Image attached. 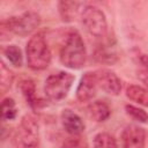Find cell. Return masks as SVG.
<instances>
[{"instance_id":"4fadbf2b","label":"cell","mask_w":148,"mask_h":148,"mask_svg":"<svg viewBox=\"0 0 148 148\" xmlns=\"http://www.w3.org/2000/svg\"><path fill=\"white\" fill-rule=\"evenodd\" d=\"M88 113L92 120L96 123H103L105 121L110 114H111V109L109 104L104 101H95L88 106Z\"/></svg>"},{"instance_id":"9a60e30c","label":"cell","mask_w":148,"mask_h":148,"mask_svg":"<svg viewBox=\"0 0 148 148\" xmlns=\"http://www.w3.org/2000/svg\"><path fill=\"white\" fill-rule=\"evenodd\" d=\"M126 96L128 99L148 108V89L138 84H130L126 88Z\"/></svg>"},{"instance_id":"30bf717a","label":"cell","mask_w":148,"mask_h":148,"mask_svg":"<svg viewBox=\"0 0 148 148\" xmlns=\"http://www.w3.org/2000/svg\"><path fill=\"white\" fill-rule=\"evenodd\" d=\"M60 119H61V125H62L64 130L71 136H77L84 132L86 124H84L83 119L75 111H73L71 109H65L61 112Z\"/></svg>"},{"instance_id":"ac0fdd59","label":"cell","mask_w":148,"mask_h":148,"mask_svg":"<svg viewBox=\"0 0 148 148\" xmlns=\"http://www.w3.org/2000/svg\"><path fill=\"white\" fill-rule=\"evenodd\" d=\"M94 148H119L116 139L108 132H99L94 136Z\"/></svg>"},{"instance_id":"9c48e42d","label":"cell","mask_w":148,"mask_h":148,"mask_svg":"<svg viewBox=\"0 0 148 148\" xmlns=\"http://www.w3.org/2000/svg\"><path fill=\"white\" fill-rule=\"evenodd\" d=\"M97 79H96V74L95 72H86L81 79L80 82L76 87V98L79 102L84 103V102H89L90 99H92V97L96 94L97 90Z\"/></svg>"},{"instance_id":"5bb4252c","label":"cell","mask_w":148,"mask_h":148,"mask_svg":"<svg viewBox=\"0 0 148 148\" xmlns=\"http://www.w3.org/2000/svg\"><path fill=\"white\" fill-rule=\"evenodd\" d=\"M111 45H98L94 52V59L98 64L113 65L118 61L117 53L110 49Z\"/></svg>"},{"instance_id":"7402d4cb","label":"cell","mask_w":148,"mask_h":148,"mask_svg":"<svg viewBox=\"0 0 148 148\" xmlns=\"http://www.w3.org/2000/svg\"><path fill=\"white\" fill-rule=\"evenodd\" d=\"M136 77L141 81L146 89H148V69L147 68H139L136 71Z\"/></svg>"},{"instance_id":"7c38bea8","label":"cell","mask_w":148,"mask_h":148,"mask_svg":"<svg viewBox=\"0 0 148 148\" xmlns=\"http://www.w3.org/2000/svg\"><path fill=\"white\" fill-rule=\"evenodd\" d=\"M81 6H82V2H77V1H66V0L59 1L58 12L61 21L66 23L73 22L79 15Z\"/></svg>"},{"instance_id":"7a4b0ae2","label":"cell","mask_w":148,"mask_h":148,"mask_svg":"<svg viewBox=\"0 0 148 148\" xmlns=\"http://www.w3.org/2000/svg\"><path fill=\"white\" fill-rule=\"evenodd\" d=\"M27 64L32 71H44L51 62L52 54L43 32H37L30 37L25 47Z\"/></svg>"},{"instance_id":"277c9868","label":"cell","mask_w":148,"mask_h":148,"mask_svg":"<svg viewBox=\"0 0 148 148\" xmlns=\"http://www.w3.org/2000/svg\"><path fill=\"white\" fill-rule=\"evenodd\" d=\"M40 24V16L32 10H28L17 16H10L1 21V30L13 32L18 36L32 34Z\"/></svg>"},{"instance_id":"52a82bcc","label":"cell","mask_w":148,"mask_h":148,"mask_svg":"<svg viewBox=\"0 0 148 148\" xmlns=\"http://www.w3.org/2000/svg\"><path fill=\"white\" fill-rule=\"evenodd\" d=\"M95 74L97 79V84L102 90L112 96H117L120 94L123 83L120 77L114 72L108 68H101L95 71Z\"/></svg>"},{"instance_id":"ffe728a7","label":"cell","mask_w":148,"mask_h":148,"mask_svg":"<svg viewBox=\"0 0 148 148\" xmlns=\"http://www.w3.org/2000/svg\"><path fill=\"white\" fill-rule=\"evenodd\" d=\"M125 112L128 117H131L133 120L139 123H148V112L136 105L133 104H126L125 105Z\"/></svg>"},{"instance_id":"6da1fadb","label":"cell","mask_w":148,"mask_h":148,"mask_svg":"<svg viewBox=\"0 0 148 148\" xmlns=\"http://www.w3.org/2000/svg\"><path fill=\"white\" fill-rule=\"evenodd\" d=\"M60 61L71 69H80L87 60V49L77 30H69L60 47Z\"/></svg>"},{"instance_id":"e0dca14e","label":"cell","mask_w":148,"mask_h":148,"mask_svg":"<svg viewBox=\"0 0 148 148\" xmlns=\"http://www.w3.org/2000/svg\"><path fill=\"white\" fill-rule=\"evenodd\" d=\"M14 82V73L6 66L3 61L0 64V91L5 95L12 87Z\"/></svg>"},{"instance_id":"cb8c5ba5","label":"cell","mask_w":148,"mask_h":148,"mask_svg":"<svg viewBox=\"0 0 148 148\" xmlns=\"http://www.w3.org/2000/svg\"><path fill=\"white\" fill-rule=\"evenodd\" d=\"M23 148H37V147H23Z\"/></svg>"},{"instance_id":"8992f818","label":"cell","mask_w":148,"mask_h":148,"mask_svg":"<svg viewBox=\"0 0 148 148\" xmlns=\"http://www.w3.org/2000/svg\"><path fill=\"white\" fill-rule=\"evenodd\" d=\"M20 141L23 147H37L39 138V125L32 114H24L20 123Z\"/></svg>"},{"instance_id":"ba28073f","label":"cell","mask_w":148,"mask_h":148,"mask_svg":"<svg viewBox=\"0 0 148 148\" xmlns=\"http://www.w3.org/2000/svg\"><path fill=\"white\" fill-rule=\"evenodd\" d=\"M123 148H145L146 131L139 125H127L121 132Z\"/></svg>"},{"instance_id":"2e32d148","label":"cell","mask_w":148,"mask_h":148,"mask_svg":"<svg viewBox=\"0 0 148 148\" xmlns=\"http://www.w3.org/2000/svg\"><path fill=\"white\" fill-rule=\"evenodd\" d=\"M3 56L6 57V59L15 67H21L23 64V54L22 51L18 46L16 45H7L3 47L2 50Z\"/></svg>"},{"instance_id":"5b68a950","label":"cell","mask_w":148,"mask_h":148,"mask_svg":"<svg viewBox=\"0 0 148 148\" xmlns=\"http://www.w3.org/2000/svg\"><path fill=\"white\" fill-rule=\"evenodd\" d=\"M81 20L89 35L96 38L105 37L108 32V21L102 9L94 5H87L81 10Z\"/></svg>"},{"instance_id":"3957f363","label":"cell","mask_w":148,"mask_h":148,"mask_svg":"<svg viewBox=\"0 0 148 148\" xmlns=\"http://www.w3.org/2000/svg\"><path fill=\"white\" fill-rule=\"evenodd\" d=\"M74 79L75 77L73 74L65 71L50 74L44 83V94L46 98L52 102L62 101L68 95Z\"/></svg>"},{"instance_id":"603a6c76","label":"cell","mask_w":148,"mask_h":148,"mask_svg":"<svg viewBox=\"0 0 148 148\" xmlns=\"http://www.w3.org/2000/svg\"><path fill=\"white\" fill-rule=\"evenodd\" d=\"M135 58H136L138 62L140 64L141 68H147V69H148V54H146V53H142V52L138 51V52H136Z\"/></svg>"},{"instance_id":"d6986e66","label":"cell","mask_w":148,"mask_h":148,"mask_svg":"<svg viewBox=\"0 0 148 148\" xmlns=\"http://www.w3.org/2000/svg\"><path fill=\"white\" fill-rule=\"evenodd\" d=\"M17 116L16 103L12 97H5L1 103V119L2 121L13 120Z\"/></svg>"},{"instance_id":"8fae6325","label":"cell","mask_w":148,"mask_h":148,"mask_svg":"<svg viewBox=\"0 0 148 148\" xmlns=\"http://www.w3.org/2000/svg\"><path fill=\"white\" fill-rule=\"evenodd\" d=\"M18 88L23 95V97L25 98L27 103L29 104L30 108H32L34 110H37L42 106L45 105V101L40 99L37 94H36V84L32 80L30 79H23L20 81L18 83Z\"/></svg>"},{"instance_id":"44dd1931","label":"cell","mask_w":148,"mask_h":148,"mask_svg":"<svg viewBox=\"0 0 148 148\" xmlns=\"http://www.w3.org/2000/svg\"><path fill=\"white\" fill-rule=\"evenodd\" d=\"M61 148H89V145L86 139H83L81 135H77L66 139Z\"/></svg>"}]
</instances>
